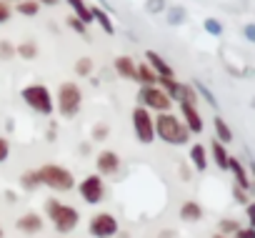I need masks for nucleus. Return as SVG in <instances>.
Listing matches in <instances>:
<instances>
[{"label":"nucleus","mask_w":255,"mask_h":238,"mask_svg":"<svg viewBox=\"0 0 255 238\" xmlns=\"http://www.w3.org/2000/svg\"><path fill=\"white\" fill-rule=\"evenodd\" d=\"M153 126H155V138H160L168 146H188L190 143V133L183 126V121L175 113H158L153 115Z\"/></svg>","instance_id":"nucleus-1"},{"label":"nucleus","mask_w":255,"mask_h":238,"mask_svg":"<svg viewBox=\"0 0 255 238\" xmlns=\"http://www.w3.org/2000/svg\"><path fill=\"white\" fill-rule=\"evenodd\" d=\"M45 218L53 223L55 233L60 236H70L78 223H80V211L75 206H68V203H60L58 198H48L45 201Z\"/></svg>","instance_id":"nucleus-2"},{"label":"nucleus","mask_w":255,"mask_h":238,"mask_svg":"<svg viewBox=\"0 0 255 238\" xmlns=\"http://www.w3.org/2000/svg\"><path fill=\"white\" fill-rule=\"evenodd\" d=\"M38 176H40V186H45V188H50L55 193H70L75 188V176L65 166L43 163L38 168Z\"/></svg>","instance_id":"nucleus-3"},{"label":"nucleus","mask_w":255,"mask_h":238,"mask_svg":"<svg viewBox=\"0 0 255 238\" xmlns=\"http://www.w3.org/2000/svg\"><path fill=\"white\" fill-rule=\"evenodd\" d=\"M20 98H23V103H25L33 113H38V115H53V110H55L53 93H50L48 85H43V83H30V85H25V88L20 90Z\"/></svg>","instance_id":"nucleus-4"},{"label":"nucleus","mask_w":255,"mask_h":238,"mask_svg":"<svg viewBox=\"0 0 255 238\" xmlns=\"http://www.w3.org/2000/svg\"><path fill=\"white\" fill-rule=\"evenodd\" d=\"M83 108V90L78 83L68 80L58 88V113L63 118H75Z\"/></svg>","instance_id":"nucleus-5"},{"label":"nucleus","mask_w":255,"mask_h":238,"mask_svg":"<svg viewBox=\"0 0 255 238\" xmlns=\"http://www.w3.org/2000/svg\"><path fill=\"white\" fill-rule=\"evenodd\" d=\"M130 123H133V133L138 138L140 146H150L155 141V126H153V113L145 110L143 105H135L130 113Z\"/></svg>","instance_id":"nucleus-6"},{"label":"nucleus","mask_w":255,"mask_h":238,"mask_svg":"<svg viewBox=\"0 0 255 238\" xmlns=\"http://www.w3.org/2000/svg\"><path fill=\"white\" fill-rule=\"evenodd\" d=\"M88 233H90L93 238H115V236L120 233V223H118V218H115L113 213L98 211V213H93L90 221H88Z\"/></svg>","instance_id":"nucleus-7"},{"label":"nucleus","mask_w":255,"mask_h":238,"mask_svg":"<svg viewBox=\"0 0 255 238\" xmlns=\"http://www.w3.org/2000/svg\"><path fill=\"white\" fill-rule=\"evenodd\" d=\"M78 186V193H80V198L88 203V206H100L103 201H105V178H100L98 173H90V176H85L80 183H75Z\"/></svg>","instance_id":"nucleus-8"},{"label":"nucleus","mask_w":255,"mask_h":238,"mask_svg":"<svg viewBox=\"0 0 255 238\" xmlns=\"http://www.w3.org/2000/svg\"><path fill=\"white\" fill-rule=\"evenodd\" d=\"M138 98H140V103H143V108L145 110H155V113H170V108H173V100L158 88V85H143L140 88V93H138Z\"/></svg>","instance_id":"nucleus-9"},{"label":"nucleus","mask_w":255,"mask_h":238,"mask_svg":"<svg viewBox=\"0 0 255 238\" xmlns=\"http://www.w3.org/2000/svg\"><path fill=\"white\" fill-rule=\"evenodd\" d=\"M178 108H180V121H183V126L188 128V133H190V136H193V133L200 136L203 128H205V121H203L198 105H195V103H178Z\"/></svg>","instance_id":"nucleus-10"},{"label":"nucleus","mask_w":255,"mask_h":238,"mask_svg":"<svg viewBox=\"0 0 255 238\" xmlns=\"http://www.w3.org/2000/svg\"><path fill=\"white\" fill-rule=\"evenodd\" d=\"M120 166H123V161H120V156H118L115 151H100V153L95 156V173H98L100 178L118 176Z\"/></svg>","instance_id":"nucleus-11"},{"label":"nucleus","mask_w":255,"mask_h":238,"mask_svg":"<svg viewBox=\"0 0 255 238\" xmlns=\"http://www.w3.org/2000/svg\"><path fill=\"white\" fill-rule=\"evenodd\" d=\"M43 228H45V218L35 211H28V213L18 216V221H15V231L23 236H38Z\"/></svg>","instance_id":"nucleus-12"},{"label":"nucleus","mask_w":255,"mask_h":238,"mask_svg":"<svg viewBox=\"0 0 255 238\" xmlns=\"http://www.w3.org/2000/svg\"><path fill=\"white\" fill-rule=\"evenodd\" d=\"M145 60H148V65L153 68V73H155L158 78H175L173 65H170L163 55H158L155 50H148V53H145Z\"/></svg>","instance_id":"nucleus-13"},{"label":"nucleus","mask_w":255,"mask_h":238,"mask_svg":"<svg viewBox=\"0 0 255 238\" xmlns=\"http://www.w3.org/2000/svg\"><path fill=\"white\" fill-rule=\"evenodd\" d=\"M228 171L233 173V178H235V186H238V188H243V191H250V188H253L250 173H248V168L243 166V161H238V158H233V156H230V161H228Z\"/></svg>","instance_id":"nucleus-14"},{"label":"nucleus","mask_w":255,"mask_h":238,"mask_svg":"<svg viewBox=\"0 0 255 238\" xmlns=\"http://www.w3.org/2000/svg\"><path fill=\"white\" fill-rule=\"evenodd\" d=\"M115 73L120 75V78H125V80H138V63L130 58V55H120V58H115Z\"/></svg>","instance_id":"nucleus-15"},{"label":"nucleus","mask_w":255,"mask_h":238,"mask_svg":"<svg viewBox=\"0 0 255 238\" xmlns=\"http://www.w3.org/2000/svg\"><path fill=\"white\" fill-rule=\"evenodd\" d=\"M188 158H190V166H193V168H195L198 173L208 171V166H210V158H208V148H205V146H200V143L190 146V151H188Z\"/></svg>","instance_id":"nucleus-16"},{"label":"nucleus","mask_w":255,"mask_h":238,"mask_svg":"<svg viewBox=\"0 0 255 238\" xmlns=\"http://www.w3.org/2000/svg\"><path fill=\"white\" fill-rule=\"evenodd\" d=\"M208 158H213V161H215V166H218L220 171H228V161H230V153H228V146H223V143H218L215 138L210 141V148H208Z\"/></svg>","instance_id":"nucleus-17"},{"label":"nucleus","mask_w":255,"mask_h":238,"mask_svg":"<svg viewBox=\"0 0 255 238\" xmlns=\"http://www.w3.org/2000/svg\"><path fill=\"white\" fill-rule=\"evenodd\" d=\"M180 221L183 223H198V221H203V206L198 201H185L180 206Z\"/></svg>","instance_id":"nucleus-18"},{"label":"nucleus","mask_w":255,"mask_h":238,"mask_svg":"<svg viewBox=\"0 0 255 238\" xmlns=\"http://www.w3.org/2000/svg\"><path fill=\"white\" fill-rule=\"evenodd\" d=\"M213 128H215V141L218 143H223V146H228V143H233V128L223 121L220 115H215V121H213Z\"/></svg>","instance_id":"nucleus-19"},{"label":"nucleus","mask_w":255,"mask_h":238,"mask_svg":"<svg viewBox=\"0 0 255 238\" xmlns=\"http://www.w3.org/2000/svg\"><path fill=\"white\" fill-rule=\"evenodd\" d=\"M68 5L73 8V15L83 23V25H90L93 23V15H90V5L85 0H68Z\"/></svg>","instance_id":"nucleus-20"},{"label":"nucleus","mask_w":255,"mask_h":238,"mask_svg":"<svg viewBox=\"0 0 255 238\" xmlns=\"http://www.w3.org/2000/svg\"><path fill=\"white\" fill-rule=\"evenodd\" d=\"M90 15H93V20H98V25L108 33V35H113L115 33V25H113V20H110V15L103 10V8H98V5H90Z\"/></svg>","instance_id":"nucleus-21"},{"label":"nucleus","mask_w":255,"mask_h":238,"mask_svg":"<svg viewBox=\"0 0 255 238\" xmlns=\"http://www.w3.org/2000/svg\"><path fill=\"white\" fill-rule=\"evenodd\" d=\"M20 186H23V191H38V188H40V176H38V168L25 171V173L20 176Z\"/></svg>","instance_id":"nucleus-22"},{"label":"nucleus","mask_w":255,"mask_h":238,"mask_svg":"<svg viewBox=\"0 0 255 238\" xmlns=\"http://www.w3.org/2000/svg\"><path fill=\"white\" fill-rule=\"evenodd\" d=\"M138 80L143 85H158V75L153 73V68L148 63H138Z\"/></svg>","instance_id":"nucleus-23"},{"label":"nucleus","mask_w":255,"mask_h":238,"mask_svg":"<svg viewBox=\"0 0 255 238\" xmlns=\"http://www.w3.org/2000/svg\"><path fill=\"white\" fill-rule=\"evenodd\" d=\"M15 55H20V58H25V60H33V58H38V45L35 43H20V45H15Z\"/></svg>","instance_id":"nucleus-24"},{"label":"nucleus","mask_w":255,"mask_h":238,"mask_svg":"<svg viewBox=\"0 0 255 238\" xmlns=\"http://www.w3.org/2000/svg\"><path fill=\"white\" fill-rule=\"evenodd\" d=\"M18 13H20V15H28V18L38 15V13H40L38 0H20V3H18Z\"/></svg>","instance_id":"nucleus-25"},{"label":"nucleus","mask_w":255,"mask_h":238,"mask_svg":"<svg viewBox=\"0 0 255 238\" xmlns=\"http://www.w3.org/2000/svg\"><path fill=\"white\" fill-rule=\"evenodd\" d=\"M75 75L78 78H90L93 75V60L90 58H78L75 60Z\"/></svg>","instance_id":"nucleus-26"},{"label":"nucleus","mask_w":255,"mask_h":238,"mask_svg":"<svg viewBox=\"0 0 255 238\" xmlns=\"http://www.w3.org/2000/svg\"><path fill=\"white\" fill-rule=\"evenodd\" d=\"M238 228H240V223H238L235 218H223V221L218 223V233H220V236H235Z\"/></svg>","instance_id":"nucleus-27"},{"label":"nucleus","mask_w":255,"mask_h":238,"mask_svg":"<svg viewBox=\"0 0 255 238\" xmlns=\"http://www.w3.org/2000/svg\"><path fill=\"white\" fill-rule=\"evenodd\" d=\"M108 136H110V128H108L105 123H98V126H93V131H90V138L98 141V143L108 141Z\"/></svg>","instance_id":"nucleus-28"},{"label":"nucleus","mask_w":255,"mask_h":238,"mask_svg":"<svg viewBox=\"0 0 255 238\" xmlns=\"http://www.w3.org/2000/svg\"><path fill=\"white\" fill-rule=\"evenodd\" d=\"M233 198L238 201V203H243V206H250L253 201H250V191H243V188H238V186H233Z\"/></svg>","instance_id":"nucleus-29"},{"label":"nucleus","mask_w":255,"mask_h":238,"mask_svg":"<svg viewBox=\"0 0 255 238\" xmlns=\"http://www.w3.org/2000/svg\"><path fill=\"white\" fill-rule=\"evenodd\" d=\"M13 55H15V45L8 43V40H0V58H3V60H10Z\"/></svg>","instance_id":"nucleus-30"},{"label":"nucleus","mask_w":255,"mask_h":238,"mask_svg":"<svg viewBox=\"0 0 255 238\" xmlns=\"http://www.w3.org/2000/svg\"><path fill=\"white\" fill-rule=\"evenodd\" d=\"M10 158V141L5 136H0V163H5Z\"/></svg>","instance_id":"nucleus-31"},{"label":"nucleus","mask_w":255,"mask_h":238,"mask_svg":"<svg viewBox=\"0 0 255 238\" xmlns=\"http://www.w3.org/2000/svg\"><path fill=\"white\" fill-rule=\"evenodd\" d=\"M68 25H70V28H73L78 35H88V25H83V23H80L75 15H70V18H68Z\"/></svg>","instance_id":"nucleus-32"},{"label":"nucleus","mask_w":255,"mask_h":238,"mask_svg":"<svg viewBox=\"0 0 255 238\" xmlns=\"http://www.w3.org/2000/svg\"><path fill=\"white\" fill-rule=\"evenodd\" d=\"M205 30H208L210 35H220V33H223V25H220L215 18H208V20H205Z\"/></svg>","instance_id":"nucleus-33"},{"label":"nucleus","mask_w":255,"mask_h":238,"mask_svg":"<svg viewBox=\"0 0 255 238\" xmlns=\"http://www.w3.org/2000/svg\"><path fill=\"white\" fill-rule=\"evenodd\" d=\"M10 15H13L10 5L5 3V0H0V25H3V23H8V20H10Z\"/></svg>","instance_id":"nucleus-34"},{"label":"nucleus","mask_w":255,"mask_h":238,"mask_svg":"<svg viewBox=\"0 0 255 238\" xmlns=\"http://www.w3.org/2000/svg\"><path fill=\"white\" fill-rule=\"evenodd\" d=\"M235 238H255V228L253 226H240L235 231Z\"/></svg>","instance_id":"nucleus-35"},{"label":"nucleus","mask_w":255,"mask_h":238,"mask_svg":"<svg viewBox=\"0 0 255 238\" xmlns=\"http://www.w3.org/2000/svg\"><path fill=\"white\" fill-rule=\"evenodd\" d=\"M165 8V0H148V10L150 13H160Z\"/></svg>","instance_id":"nucleus-36"},{"label":"nucleus","mask_w":255,"mask_h":238,"mask_svg":"<svg viewBox=\"0 0 255 238\" xmlns=\"http://www.w3.org/2000/svg\"><path fill=\"white\" fill-rule=\"evenodd\" d=\"M183 20V10L180 8H173L170 10V23H180Z\"/></svg>","instance_id":"nucleus-37"},{"label":"nucleus","mask_w":255,"mask_h":238,"mask_svg":"<svg viewBox=\"0 0 255 238\" xmlns=\"http://www.w3.org/2000/svg\"><path fill=\"white\" fill-rule=\"evenodd\" d=\"M55 128H58V126H55V123H50V131H48V141H55Z\"/></svg>","instance_id":"nucleus-38"},{"label":"nucleus","mask_w":255,"mask_h":238,"mask_svg":"<svg viewBox=\"0 0 255 238\" xmlns=\"http://www.w3.org/2000/svg\"><path fill=\"white\" fill-rule=\"evenodd\" d=\"M180 178H183V181H188V178H190V168H185V166H183V168H180Z\"/></svg>","instance_id":"nucleus-39"},{"label":"nucleus","mask_w":255,"mask_h":238,"mask_svg":"<svg viewBox=\"0 0 255 238\" xmlns=\"http://www.w3.org/2000/svg\"><path fill=\"white\" fill-rule=\"evenodd\" d=\"M15 198H18V196H15L13 191H5V201H8V203H15Z\"/></svg>","instance_id":"nucleus-40"},{"label":"nucleus","mask_w":255,"mask_h":238,"mask_svg":"<svg viewBox=\"0 0 255 238\" xmlns=\"http://www.w3.org/2000/svg\"><path fill=\"white\" fill-rule=\"evenodd\" d=\"M38 5H58V0H38Z\"/></svg>","instance_id":"nucleus-41"},{"label":"nucleus","mask_w":255,"mask_h":238,"mask_svg":"<svg viewBox=\"0 0 255 238\" xmlns=\"http://www.w3.org/2000/svg\"><path fill=\"white\" fill-rule=\"evenodd\" d=\"M210 238H228V236H220V233H213Z\"/></svg>","instance_id":"nucleus-42"},{"label":"nucleus","mask_w":255,"mask_h":238,"mask_svg":"<svg viewBox=\"0 0 255 238\" xmlns=\"http://www.w3.org/2000/svg\"><path fill=\"white\" fill-rule=\"evenodd\" d=\"M0 238H5V231H3V226H0Z\"/></svg>","instance_id":"nucleus-43"},{"label":"nucleus","mask_w":255,"mask_h":238,"mask_svg":"<svg viewBox=\"0 0 255 238\" xmlns=\"http://www.w3.org/2000/svg\"><path fill=\"white\" fill-rule=\"evenodd\" d=\"M5 3H20V0H5Z\"/></svg>","instance_id":"nucleus-44"}]
</instances>
